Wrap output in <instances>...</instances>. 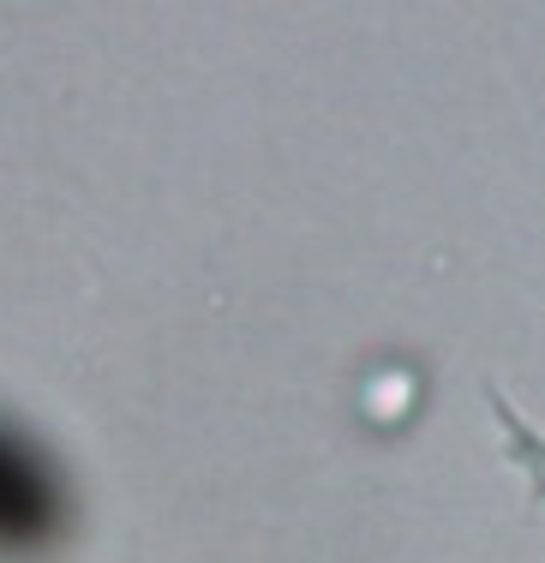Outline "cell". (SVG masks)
Masks as SVG:
<instances>
[{
	"label": "cell",
	"instance_id": "cell-1",
	"mask_svg": "<svg viewBox=\"0 0 545 563\" xmlns=\"http://www.w3.org/2000/svg\"><path fill=\"white\" fill-rule=\"evenodd\" d=\"M31 504H36L31 474H12L7 455H0V533H7V528H24V521H31Z\"/></svg>",
	"mask_w": 545,
	"mask_h": 563
}]
</instances>
